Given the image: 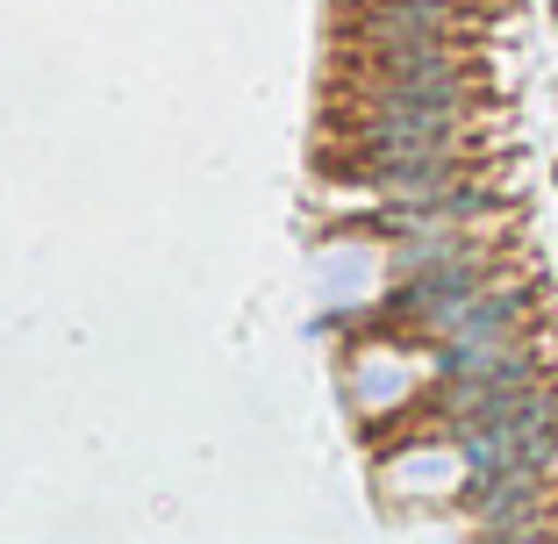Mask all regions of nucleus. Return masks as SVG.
<instances>
[{
  "label": "nucleus",
  "instance_id": "obj_1",
  "mask_svg": "<svg viewBox=\"0 0 558 544\" xmlns=\"http://www.w3.org/2000/svg\"><path fill=\"white\" fill-rule=\"evenodd\" d=\"M473 0H351L344 29L359 44H415V36H473Z\"/></svg>",
  "mask_w": 558,
  "mask_h": 544
}]
</instances>
